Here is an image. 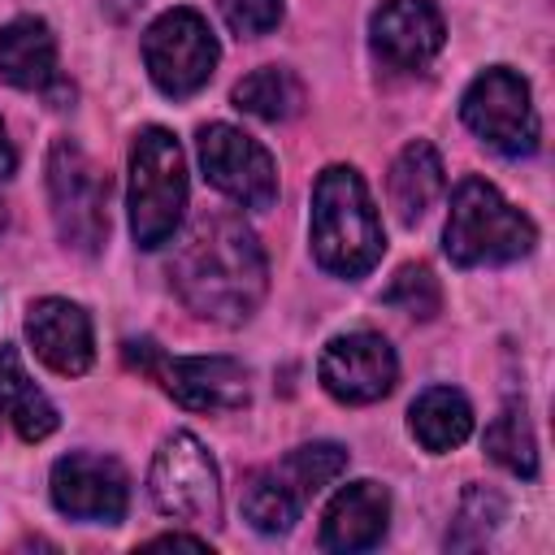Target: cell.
<instances>
[{"mask_svg": "<svg viewBox=\"0 0 555 555\" xmlns=\"http://www.w3.org/2000/svg\"><path fill=\"white\" fill-rule=\"evenodd\" d=\"M169 282L178 299L221 325L247 321L269 286V260L251 225L234 212H204L173 247Z\"/></svg>", "mask_w": 555, "mask_h": 555, "instance_id": "cell-1", "label": "cell"}, {"mask_svg": "<svg viewBox=\"0 0 555 555\" xmlns=\"http://www.w3.org/2000/svg\"><path fill=\"white\" fill-rule=\"evenodd\" d=\"M308 238H312L317 264L334 278H364L382 260V251H386L382 217L373 208L364 178L351 165L321 169V178L312 186Z\"/></svg>", "mask_w": 555, "mask_h": 555, "instance_id": "cell-2", "label": "cell"}, {"mask_svg": "<svg viewBox=\"0 0 555 555\" xmlns=\"http://www.w3.org/2000/svg\"><path fill=\"white\" fill-rule=\"evenodd\" d=\"M538 243L533 221L503 199V191L486 178H460L451 191V212L442 230V247L451 264L477 269V264H507L529 256Z\"/></svg>", "mask_w": 555, "mask_h": 555, "instance_id": "cell-3", "label": "cell"}, {"mask_svg": "<svg viewBox=\"0 0 555 555\" xmlns=\"http://www.w3.org/2000/svg\"><path fill=\"white\" fill-rule=\"evenodd\" d=\"M130 234L143 251L173 238L186 212V156L165 126H147L130 143Z\"/></svg>", "mask_w": 555, "mask_h": 555, "instance_id": "cell-4", "label": "cell"}, {"mask_svg": "<svg viewBox=\"0 0 555 555\" xmlns=\"http://www.w3.org/2000/svg\"><path fill=\"white\" fill-rule=\"evenodd\" d=\"M48 199L61 243L95 256L108 238V178L74 139H56L48 152Z\"/></svg>", "mask_w": 555, "mask_h": 555, "instance_id": "cell-5", "label": "cell"}, {"mask_svg": "<svg viewBox=\"0 0 555 555\" xmlns=\"http://www.w3.org/2000/svg\"><path fill=\"white\" fill-rule=\"evenodd\" d=\"M460 117H464V126L486 147H494L503 156H529V152H538L542 121H538L529 82L516 69H507V65H490V69H481L468 82V91L460 100Z\"/></svg>", "mask_w": 555, "mask_h": 555, "instance_id": "cell-6", "label": "cell"}, {"mask_svg": "<svg viewBox=\"0 0 555 555\" xmlns=\"http://www.w3.org/2000/svg\"><path fill=\"white\" fill-rule=\"evenodd\" d=\"M126 360L160 377V386L191 412H234L251 395V373L230 356H160L156 343H126Z\"/></svg>", "mask_w": 555, "mask_h": 555, "instance_id": "cell-7", "label": "cell"}, {"mask_svg": "<svg viewBox=\"0 0 555 555\" xmlns=\"http://www.w3.org/2000/svg\"><path fill=\"white\" fill-rule=\"evenodd\" d=\"M147 494L156 512L186 520V525H217L221 520V477L212 455L195 434H169L152 460Z\"/></svg>", "mask_w": 555, "mask_h": 555, "instance_id": "cell-8", "label": "cell"}, {"mask_svg": "<svg viewBox=\"0 0 555 555\" xmlns=\"http://www.w3.org/2000/svg\"><path fill=\"white\" fill-rule=\"evenodd\" d=\"M217 35L208 30V22L195 13V9H169L160 13L147 30H143V65H147V78L182 100V95H195L212 69H217Z\"/></svg>", "mask_w": 555, "mask_h": 555, "instance_id": "cell-9", "label": "cell"}, {"mask_svg": "<svg viewBox=\"0 0 555 555\" xmlns=\"http://www.w3.org/2000/svg\"><path fill=\"white\" fill-rule=\"evenodd\" d=\"M195 147H199L204 178L221 195H230L234 204H243V208H269L278 199L273 156L251 134H243L238 126H225V121L204 126L199 139H195Z\"/></svg>", "mask_w": 555, "mask_h": 555, "instance_id": "cell-10", "label": "cell"}, {"mask_svg": "<svg viewBox=\"0 0 555 555\" xmlns=\"http://www.w3.org/2000/svg\"><path fill=\"white\" fill-rule=\"evenodd\" d=\"M317 377L338 403H377L395 390L399 360L382 334L356 330V334H338L325 343L317 360Z\"/></svg>", "mask_w": 555, "mask_h": 555, "instance_id": "cell-11", "label": "cell"}, {"mask_svg": "<svg viewBox=\"0 0 555 555\" xmlns=\"http://www.w3.org/2000/svg\"><path fill=\"white\" fill-rule=\"evenodd\" d=\"M52 503L69 520L117 525L130 503V477L113 455L69 451L52 464Z\"/></svg>", "mask_w": 555, "mask_h": 555, "instance_id": "cell-12", "label": "cell"}, {"mask_svg": "<svg viewBox=\"0 0 555 555\" xmlns=\"http://www.w3.org/2000/svg\"><path fill=\"white\" fill-rule=\"evenodd\" d=\"M447 26L429 0H390L369 17V43L390 69H425L442 52Z\"/></svg>", "mask_w": 555, "mask_h": 555, "instance_id": "cell-13", "label": "cell"}, {"mask_svg": "<svg viewBox=\"0 0 555 555\" xmlns=\"http://www.w3.org/2000/svg\"><path fill=\"white\" fill-rule=\"evenodd\" d=\"M26 338L35 347V356L61 373V377H78L91 369L95 360V338H91V317L87 308H78L74 299L48 295L35 299L26 312Z\"/></svg>", "mask_w": 555, "mask_h": 555, "instance_id": "cell-14", "label": "cell"}, {"mask_svg": "<svg viewBox=\"0 0 555 555\" xmlns=\"http://www.w3.org/2000/svg\"><path fill=\"white\" fill-rule=\"evenodd\" d=\"M386 525H390V494L377 481H351L325 507L321 546L325 551H343V555L369 551V546L382 542Z\"/></svg>", "mask_w": 555, "mask_h": 555, "instance_id": "cell-15", "label": "cell"}, {"mask_svg": "<svg viewBox=\"0 0 555 555\" xmlns=\"http://www.w3.org/2000/svg\"><path fill=\"white\" fill-rule=\"evenodd\" d=\"M0 78L17 91H48L56 82V35L43 17L0 26Z\"/></svg>", "mask_w": 555, "mask_h": 555, "instance_id": "cell-16", "label": "cell"}, {"mask_svg": "<svg viewBox=\"0 0 555 555\" xmlns=\"http://www.w3.org/2000/svg\"><path fill=\"white\" fill-rule=\"evenodd\" d=\"M386 195H390V208L403 225H416L434 208V199L442 195V160H438L434 143L412 139L395 156V165L386 173Z\"/></svg>", "mask_w": 555, "mask_h": 555, "instance_id": "cell-17", "label": "cell"}, {"mask_svg": "<svg viewBox=\"0 0 555 555\" xmlns=\"http://www.w3.org/2000/svg\"><path fill=\"white\" fill-rule=\"evenodd\" d=\"M0 416L17 429L22 442H43L56 429L52 399L30 382L22 369V356L13 347H0Z\"/></svg>", "mask_w": 555, "mask_h": 555, "instance_id": "cell-18", "label": "cell"}, {"mask_svg": "<svg viewBox=\"0 0 555 555\" xmlns=\"http://www.w3.org/2000/svg\"><path fill=\"white\" fill-rule=\"evenodd\" d=\"M408 429L425 451L442 455V451H455L473 434V408H468V399L460 390L429 386V390L416 395V403L408 412Z\"/></svg>", "mask_w": 555, "mask_h": 555, "instance_id": "cell-19", "label": "cell"}, {"mask_svg": "<svg viewBox=\"0 0 555 555\" xmlns=\"http://www.w3.org/2000/svg\"><path fill=\"white\" fill-rule=\"evenodd\" d=\"M308 104V91L299 82V74L282 69V65H260L247 78H238L234 87V108L260 117V121H291L299 117Z\"/></svg>", "mask_w": 555, "mask_h": 555, "instance_id": "cell-20", "label": "cell"}, {"mask_svg": "<svg viewBox=\"0 0 555 555\" xmlns=\"http://www.w3.org/2000/svg\"><path fill=\"white\" fill-rule=\"evenodd\" d=\"M343 468H347V451L338 442H304L291 455H282L278 464H269V473L278 477V486L299 507H308L312 494H321L330 481H338Z\"/></svg>", "mask_w": 555, "mask_h": 555, "instance_id": "cell-21", "label": "cell"}, {"mask_svg": "<svg viewBox=\"0 0 555 555\" xmlns=\"http://www.w3.org/2000/svg\"><path fill=\"white\" fill-rule=\"evenodd\" d=\"M486 455L503 464L516 477H538V442L525 416V403H507L490 425H486Z\"/></svg>", "mask_w": 555, "mask_h": 555, "instance_id": "cell-22", "label": "cell"}, {"mask_svg": "<svg viewBox=\"0 0 555 555\" xmlns=\"http://www.w3.org/2000/svg\"><path fill=\"white\" fill-rule=\"evenodd\" d=\"M243 520L256 529V533H286L295 520H299V503L278 486V477L269 468H256L247 481H243Z\"/></svg>", "mask_w": 555, "mask_h": 555, "instance_id": "cell-23", "label": "cell"}, {"mask_svg": "<svg viewBox=\"0 0 555 555\" xmlns=\"http://www.w3.org/2000/svg\"><path fill=\"white\" fill-rule=\"evenodd\" d=\"M382 304H390V308H399V312H408L416 321H429L442 308V286H438L429 264H403L390 278V286L382 291Z\"/></svg>", "mask_w": 555, "mask_h": 555, "instance_id": "cell-24", "label": "cell"}, {"mask_svg": "<svg viewBox=\"0 0 555 555\" xmlns=\"http://www.w3.org/2000/svg\"><path fill=\"white\" fill-rule=\"evenodd\" d=\"M221 17L238 39H256L282 22V0H221Z\"/></svg>", "mask_w": 555, "mask_h": 555, "instance_id": "cell-25", "label": "cell"}, {"mask_svg": "<svg viewBox=\"0 0 555 555\" xmlns=\"http://www.w3.org/2000/svg\"><path fill=\"white\" fill-rule=\"evenodd\" d=\"M499 516H503V499L490 494V490H481V486H473V490L464 494V503H460V525H455V533L477 529L473 542H486V533H490V525H494ZM455 533H447V542H451Z\"/></svg>", "mask_w": 555, "mask_h": 555, "instance_id": "cell-26", "label": "cell"}, {"mask_svg": "<svg viewBox=\"0 0 555 555\" xmlns=\"http://www.w3.org/2000/svg\"><path fill=\"white\" fill-rule=\"evenodd\" d=\"M13 169H17V152H13L9 130H4V121H0V182H4V178H13Z\"/></svg>", "mask_w": 555, "mask_h": 555, "instance_id": "cell-27", "label": "cell"}, {"mask_svg": "<svg viewBox=\"0 0 555 555\" xmlns=\"http://www.w3.org/2000/svg\"><path fill=\"white\" fill-rule=\"evenodd\" d=\"M152 546H191V551H208V542H204V538H191V533H160V538H152Z\"/></svg>", "mask_w": 555, "mask_h": 555, "instance_id": "cell-28", "label": "cell"}, {"mask_svg": "<svg viewBox=\"0 0 555 555\" xmlns=\"http://www.w3.org/2000/svg\"><path fill=\"white\" fill-rule=\"evenodd\" d=\"M143 4H147V0H104V9H108V13L117 17V22H126V17H134V13L143 9Z\"/></svg>", "mask_w": 555, "mask_h": 555, "instance_id": "cell-29", "label": "cell"}, {"mask_svg": "<svg viewBox=\"0 0 555 555\" xmlns=\"http://www.w3.org/2000/svg\"><path fill=\"white\" fill-rule=\"evenodd\" d=\"M4 225H9V212H4V204H0V234H4Z\"/></svg>", "mask_w": 555, "mask_h": 555, "instance_id": "cell-30", "label": "cell"}]
</instances>
